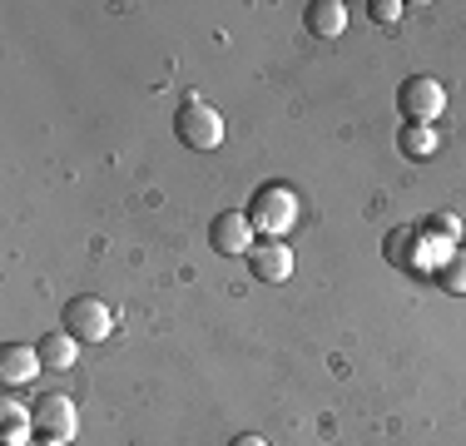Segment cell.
<instances>
[{"label":"cell","instance_id":"1","mask_svg":"<svg viewBox=\"0 0 466 446\" xmlns=\"http://www.w3.org/2000/svg\"><path fill=\"white\" fill-rule=\"evenodd\" d=\"M248 223H253V233H258V238H283V233L298 223L293 188H283V184L258 188V194H253V208H248Z\"/></svg>","mask_w":466,"mask_h":446},{"label":"cell","instance_id":"2","mask_svg":"<svg viewBox=\"0 0 466 446\" xmlns=\"http://www.w3.org/2000/svg\"><path fill=\"white\" fill-rule=\"evenodd\" d=\"M65 332H70L75 342H105L109 332H115V312H109V303L80 293V298L65 303Z\"/></svg>","mask_w":466,"mask_h":446},{"label":"cell","instance_id":"3","mask_svg":"<svg viewBox=\"0 0 466 446\" xmlns=\"http://www.w3.org/2000/svg\"><path fill=\"white\" fill-rule=\"evenodd\" d=\"M174 129H179V139L188 149H218L224 144V115L214 105H204V99H188L174 115Z\"/></svg>","mask_w":466,"mask_h":446},{"label":"cell","instance_id":"4","mask_svg":"<svg viewBox=\"0 0 466 446\" xmlns=\"http://www.w3.org/2000/svg\"><path fill=\"white\" fill-rule=\"evenodd\" d=\"M397 109L407 115V125H431V119L447 109V89H441L431 75H412L397 89Z\"/></svg>","mask_w":466,"mask_h":446},{"label":"cell","instance_id":"5","mask_svg":"<svg viewBox=\"0 0 466 446\" xmlns=\"http://www.w3.org/2000/svg\"><path fill=\"white\" fill-rule=\"evenodd\" d=\"M30 411H35V431L50 441H75V431H80V411H75V401L60 397V392H46Z\"/></svg>","mask_w":466,"mask_h":446},{"label":"cell","instance_id":"6","mask_svg":"<svg viewBox=\"0 0 466 446\" xmlns=\"http://www.w3.org/2000/svg\"><path fill=\"white\" fill-rule=\"evenodd\" d=\"M248 268L258 283H283V278H293V248L283 238H258L248 248Z\"/></svg>","mask_w":466,"mask_h":446},{"label":"cell","instance_id":"7","mask_svg":"<svg viewBox=\"0 0 466 446\" xmlns=\"http://www.w3.org/2000/svg\"><path fill=\"white\" fill-rule=\"evenodd\" d=\"M208 243H214V253H224V258H238V253H248L258 238H253L248 214H218L208 223Z\"/></svg>","mask_w":466,"mask_h":446},{"label":"cell","instance_id":"8","mask_svg":"<svg viewBox=\"0 0 466 446\" xmlns=\"http://www.w3.org/2000/svg\"><path fill=\"white\" fill-rule=\"evenodd\" d=\"M35 372H46V362H40L35 348H25V342H5V348H0V377H5L10 387L30 382Z\"/></svg>","mask_w":466,"mask_h":446},{"label":"cell","instance_id":"9","mask_svg":"<svg viewBox=\"0 0 466 446\" xmlns=\"http://www.w3.org/2000/svg\"><path fill=\"white\" fill-rule=\"evenodd\" d=\"M308 30H313L318 40H338L342 30H348V5H342V0H313V5H308Z\"/></svg>","mask_w":466,"mask_h":446},{"label":"cell","instance_id":"10","mask_svg":"<svg viewBox=\"0 0 466 446\" xmlns=\"http://www.w3.org/2000/svg\"><path fill=\"white\" fill-rule=\"evenodd\" d=\"M75 348H80V342H75L70 332H46V338L35 342L46 372H70V367H75Z\"/></svg>","mask_w":466,"mask_h":446},{"label":"cell","instance_id":"11","mask_svg":"<svg viewBox=\"0 0 466 446\" xmlns=\"http://www.w3.org/2000/svg\"><path fill=\"white\" fill-rule=\"evenodd\" d=\"M397 144H402L407 159H431V154H437V134H431V125H407L402 134H397Z\"/></svg>","mask_w":466,"mask_h":446},{"label":"cell","instance_id":"12","mask_svg":"<svg viewBox=\"0 0 466 446\" xmlns=\"http://www.w3.org/2000/svg\"><path fill=\"white\" fill-rule=\"evenodd\" d=\"M437 283L447 288V293H466V248H451V258L437 268Z\"/></svg>","mask_w":466,"mask_h":446},{"label":"cell","instance_id":"13","mask_svg":"<svg viewBox=\"0 0 466 446\" xmlns=\"http://www.w3.org/2000/svg\"><path fill=\"white\" fill-rule=\"evenodd\" d=\"M407 243H417V228H397V233H392V248H387V258L402 263V268H412V253H407Z\"/></svg>","mask_w":466,"mask_h":446},{"label":"cell","instance_id":"14","mask_svg":"<svg viewBox=\"0 0 466 446\" xmlns=\"http://www.w3.org/2000/svg\"><path fill=\"white\" fill-rule=\"evenodd\" d=\"M372 20L377 25H397L402 20V0H372Z\"/></svg>","mask_w":466,"mask_h":446},{"label":"cell","instance_id":"15","mask_svg":"<svg viewBox=\"0 0 466 446\" xmlns=\"http://www.w3.org/2000/svg\"><path fill=\"white\" fill-rule=\"evenodd\" d=\"M427 233H437L441 243H457V233H461V228H457V218H451V214H437V218L427 223Z\"/></svg>","mask_w":466,"mask_h":446},{"label":"cell","instance_id":"16","mask_svg":"<svg viewBox=\"0 0 466 446\" xmlns=\"http://www.w3.org/2000/svg\"><path fill=\"white\" fill-rule=\"evenodd\" d=\"M228 446H268V437H253V431H243V437H233Z\"/></svg>","mask_w":466,"mask_h":446},{"label":"cell","instance_id":"17","mask_svg":"<svg viewBox=\"0 0 466 446\" xmlns=\"http://www.w3.org/2000/svg\"><path fill=\"white\" fill-rule=\"evenodd\" d=\"M35 446H65V441H50V437H46V441H35Z\"/></svg>","mask_w":466,"mask_h":446}]
</instances>
